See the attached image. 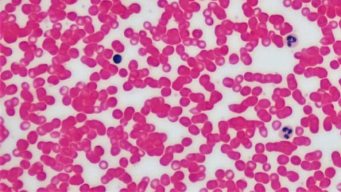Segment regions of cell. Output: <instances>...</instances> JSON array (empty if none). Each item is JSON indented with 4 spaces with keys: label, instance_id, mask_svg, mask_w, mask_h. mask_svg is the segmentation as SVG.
I'll return each mask as SVG.
<instances>
[{
    "label": "cell",
    "instance_id": "cell-1",
    "mask_svg": "<svg viewBox=\"0 0 341 192\" xmlns=\"http://www.w3.org/2000/svg\"><path fill=\"white\" fill-rule=\"evenodd\" d=\"M293 132V130L291 129V128H289L288 126H286V127H284L283 129L281 130V136L283 137L284 139H288L290 138L291 134H292Z\"/></svg>",
    "mask_w": 341,
    "mask_h": 192
},
{
    "label": "cell",
    "instance_id": "cell-2",
    "mask_svg": "<svg viewBox=\"0 0 341 192\" xmlns=\"http://www.w3.org/2000/svg\"><path fill=\"white\" fill-rule=\"evenodd\" d=\"M121 60H122V58L120 55H115L113 57V62L115 63V64H119V63L121 62Z\"/></svg>",
    "mask_w": 341,
    "mask_h": 192
}]
</instances>
